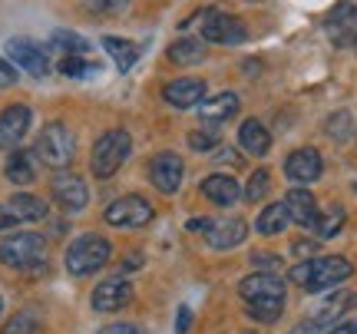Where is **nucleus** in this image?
<instances>
[{"instance_id": "4468645a", "label": "nucleus", "mask_w": 357, "mask_h": 334, "mask_svg": "<svg viewBox=\"0 0 357 334\" xmlns=\"http://www.w3.org/2000/svg\"><path fill=\"white\" fill-rule=\"evenodd\" d=\"M30 106H7L0 113V149H13L30 129Z\"/></svg>"}, {"instance_id": "09e8293b", "label": "nucleus", "mask_w": 357, "mask_h": 334, "mask_svg": "<svg viewBox=\"0 0 357 334\" xmlns=\"http://www.w3.org/2000/svg\"><path fill=\"white\" fill-rule=\"evenodd\" d=\"M354 189H357V185H354Z\"/></svg>"}, {"instance_id": "20e7f679", "label": "nucleus", "mask_w": 357, "mask_h": 334, "mask_svg": "<svg viewBox=\"0 0 357 334\" xmlns=\"http://www.w3.org/2000/svg\"><path fill=\"white\" fill-rule=\"evenodd\" d=\"M40 162H47L50 169H66L77 155V136L66 123H50L43 126V132L37 136V146H33Z\"/></svg>"}, {"instance_id": "a878e982", "label": "nucleus", "mask_w": 357, "mask_h": 334, "mask_svg": "<svg viewBox=\"0 0 357 334\" xmlns=\"http://www.w3.org/2000/svg\"><path fill=\"white\" fill-rule=\"evenodd\" d=\"M102 50L113 56V63L126 73L132 70V63L139 60V43H132V40H123V37H102Z\"/></svg>"}, {"instance_id": "c85d7f7f", "label": "nucleus", "mask_w": 357, "mask_h": 334, "mask_svg": "<svg viewBox=\"0 0 357 334\" xmlns=\"http://www.w3.org/2000/svg\"><path fill=\"white\" fill-rule=\"evenodd\" d=\"M56 50H63V56H79V53H86L89 50V43L79 33H66V30H60V33H53L50 40Z\"/></svg>"}, {"instance_id": "393cba45", "label": "nucleus", "mask_w": 357, "mask_h": 334, "mask_svg": "<svg viewBox=\"0 0 357 334\" xmlns=\"http://www.w3.org/2000/svg\"><path fill=\"white\" fill-rule=\"evenodd\" d=\"M288 225H291V212H288L284 202H271V206H265L261 208V215H258V222H255L258 235H281Z\"/></svg>"}, {"instance_id": "9b49d317", "label": "nucleus", "mask_w": 357, "mask_h": 334, "mask_svg": "<svg viewBox=\"0 0 357 334\" xmlns=\"http://www.w3.org/2000/svg\"><path fill=\"white\" fill-rule=\"evenodd\" d=\"M182 176H185V166H182V159L176 153H159L153 155V162H149V179L159 192H178V185H182Z\"/></svg>"}, {"instance_id": "ea45409f", "label": "nucleus", "mask_w": 357, "mask_h": 334, "mask_svg": "<svg viewBox=\"0 0 357 334\" xmlns=\"http://www.w3.org/2000/svg\"><path fill=\"white\" fill-rule=\"evenodd\" d=\"M291 334H324V324H318L314 318H307V321H301Z\"/></svg>"}, {"instance_id": "c9c22d12", "label": "nucleus", "mask_w": 357, "mask_h": 334, "mask_svg": "<svg viewBox=\"0 0 357 334\" xmlns=\"http://www.w3.org/2000/svg\"><path fill=\"white\" fill-rule=\"evenodd\" d=\"M13 83H17V66L0 56V90H7V86H13Z\"/></svg>"}, {"instance_id": "9d476101", "label": "nucleus", "mask_w": 357, "mask_h": 334, "mask_svg": "<svg viewBox=\"0 0 357 334\" xmlns=\"http://www.w3.org/2000/svg\"><path fill=\"white\" fill-rule=\"evenodd\" d=\"M132 301V284L123 278V275H113V278H102L96 288H93V308L100 314H113V311L126 308Z\"/></svg>"}, {"instance_id": "b1692460", "label": "nucleus", "mask_w": 357, "mask_h": 334, "mask_svg": "<svg viewBox=\"0 0 357 334\" xmlns=\"http://www.w3.org/2000/svg\"><path fill=\"white\" fill-rule=\"evenodd\" d=\"M3 172H7V179L13 185H30V182L37 179V155L26 153V149H17V153H10Z\"/></svg>"}, {"instance_id": "37998d69", "label": "nucleus", "mask_w": 357, "mask_h": 334, "mask_svg": "<svg viewBox=\"0 0 357 334\" xmlns=\"http://www.w3.org/2000/svg\"><path fill=\"white\" fill-rule=\"evenodd\" d=\"M17 215H13V208L10 206H0V231L3 229H13V225H17Z\"/></svg>"}, {"instance_id": "58836bf2", "label": "nucleus", "mask_w": 357, "mask_h": 334, "mask_svg": "<svg viewBox=\"0 0 357 334\" xmlns=\"http://www.w3.org/2000/svg\"><path fill=\"white\" fill-rule=\"evenodd\" d=\"M100 334H139V328L136 324H123V321H116V324H106Z\"/></svg>"}, {"instance_id": "412c9836", "label": "nucleus", "mask_w": 357, "mask_h": 334, "mask_svg": "<svg viewBox=\"0 0 357 334\" xmlns=\"http://www.w3.org/2000/svg\"><path fill=\"white\" fill-rule=\"evenodd\" d=\"M357 305V295L354 291H337V295H331V298H324L321 301V308H318V314H314V321L318 324H324V328H334V324L344 318L347 311Z\"/></svg>"}, {"instance_id": "bb28decb", "label": "nucleus", "mask_w": 357, "mask_h": 334, "mask_svg": "<svg viewBox=\"0 0 357 334\" xmlns=\"http://www.w3.org/2000/svg\"><path fill=\"white\" fill-rule=\"evenodd\" d=\"M10 208H13V215H17L20 222H40V219H47V202H43L40 195H30V192L10 195Z\"/></svg>"}, {"instance_id": "e433bc0d", "label": "nucleus", "mask_w": 357, "mask_h": 334, "mask_svg": "<svg viewBox=\"0 0 357 334\" xmlns=\"http://www.w3.org/2000/svg\"><path fill=\"white\" fill-rule=\"evenodd\" d=\"M93 10H123L129 0H86Z\"/></svg>"}, {"instance_id": "0eeeda50", "label": "nucleus", "mask_w": 357, "mask_h": 334, "mask_svg": "<svg viewBox=\"0 0 357 334\" xmlns=\"http://www.w3.org/2000/svg\"><path fill=\"white\" fill-rule=\"evenodd\" d=\"M50 195L63 212H79V208H86V202H89L86 182L79 179L77 172H70V169H56V172H53Z\"/></svg>"}, {"instance_id": "1a4fd4ad", "label": "nucleus", "mask_w": 357, "mask_h": 334, "mask_svg": "<svg viewBox=\"0 0 357 334\" xmlns=\"http://www.w3.org/2000/svg\"><path fill=\"white\" fill-rule=\"evenodd\" d=\"M7 60H10V63H17L20 70H26L30 77H37V79L50 73V60H47L43 47H40V43H33V40H26V37L7 40Z\"/></svg>"}, {"instance_id": "f03ea898", "label": "nucleus", "mask_w": 357, "mask_h": 334, "mask_svg": "<svg viewBox=\"0 0 357 334\" xmlns=\"http://www.w3.org/2000/svg\"><path fill=\"white\" fill-rule=\"evenodd\" d=\"M0 261L20 271H40L47 268V238L40 231H13L0 238Z\"/></svg>"}, {"instance_id": "aec40b11", "label": "nucleus", "mask_w": 357, "mask_h": 334, "mask_svg": "<svg viewBox=\"0 0 357 334\" xmlns=\"http://www.w3.org/2000/svg\"><path fill=\"white\" fill-rule=\"evenodd\" d=\"M238 106H242V100H238L235 93H215V96H208V100L199 103V113H202L205 123L218 126V123H225L229 116L238 113Z\"/></svg>"}, {"instance_id": "6ab92c4d", "label": "nucleus", "mask_w": 357, "mask_h": 334, "mask_svg": "<svg viewBox=\"0 0 357 334\" xmlns=\"http://www.w3.org/2000/svg\"><path fill=\"white\" fill-rule=\"evenodd\" d=\"M202 195L208 199V202L229 208V206H235V202L242 199V185L231 179V176H225V172H215V176L202 179Z\"/></svg>"}, {"instance_id": "cd10ccee", "label": "nucleus", "mask_w": 357, "mask_h": 334, "mask_svg": "<svg viewBox=\"0 0 357 334\" xmlns=\"http://www.w3.org/2000/svg\"><path fill=\"white\" fill-rule=\"evenodd\" d=\"M248 314L261 324H275L281 318V311H284V298H258V301H248L245 305Z\"/></svg>"}, {"instance_id": "72a5a7b5", "label": "nucleus", "mask_w": 357, "mask_h": 334, "mask_svg": "<svg viewBox=\"0 0 357 334\" xmlns=\"http://www.w3.org/2000/svg\"><path fill=\"white\" fill-rule=\"evenodd\" d=\"M189 146L195 153H208L218 146V132L215 129H195V132H189Z\"/></svg>"}, {"instance_id": "6e6552de", "label": "nucleus", "mask_w": 357, "mask_h": 334, "mask_svg": "<svg viewBox=\"0 0 357 334\" xmlns=\"http://www.w3.org/2000/svg\"><path fill=\"white\" fill-rule=\"evenodd\" d=\"M106 222L116 229H139L146 222H153V206L142 195H123L106 208Z\"/></svg>"}, {"instance_id": "5701e85b", "label": "nucleus", "mask_w": 357, "mask_h": 334, "mask_svg": "<svg viewBox=\"0 0 357 334\" xmlns=\"http://www.w3.org/2000/svg\"><path fill=\"white\" fill-rule=\"evenodd\" d=\"M169 63L176 66H195L205 60V40L199 37H178L172 47H169Z\"/></svg>"}, {"instance_id": "7c9ffc66", "label": "nucleus", "mask_w": 357, "mask_h": 334, "mask_svg": "<svg viewBox=\"0 0 357 334\" xmlns=\"http://www.w3.org/2000/svg\"><path fill=\"white\" fill-rule=\"evenodd\" d=\"M268 189H271V172H268V169H255L252 179H248V185H245V199L258 202V199L268 195Z\"/></svg>"}, {"instance_id": "a211bd4d", "label": "nucleus", "mask_w": 357, "mask_h": 334, "mask_svg": "<svg viewBox=\"0 0 357 334\" xmlns=\"http://www.w3.org/2000/svg\"><path fill=\"white\" fill-rule=\"evenodd\" d=\"M284 206L291 212L294 225H301V229H318L321 212H318L314 195L307 192V189H291V192H284Z\"/></svg>"}, {"instance_id": "c03bdc74", "label": "nucleus", "mask_w": 357, "mask_h": 334, "mask_svg": "<svg viewBox=\"0 0 357 334\" xmlns=\"http://www.w3.org/2000/svg\"><path fill=\"white\" fill-rule=\"evenodd\" d=\"M311 248H314V242H294L291 245L294 255H311Z\"/></svg>"}, {"instance_id": "423d86ee", "label": "nucleus", "mask_w": 357, "mask_h": 334, "mask_svg": "<svg viewBox=\"0 0 357 334\" xmlns=\"http://www.w3.org/2000/svg\"><path fill=\"white\" fill-rule=\"evenodd\" d=\"M199 30H202L205 43H222V47H235V43L248 40V30H245L242 20L225 10H218V7H208L199 17Z\"/></svg>"}, {"instance_id": "f8f14e48", "label": "nucleus", "mask_w": 357, "mask_h": 334, "mask_svg": "<svg viewBox=\"0 0 357 334\" xmlns=\"http://www.w3.org/2000/svg\"><path fill=\"white\" fill-rule=\"evenodd\" d=\"M321 172H324V159H321V153L311 149V146L294 149V153L284 159V176L291 182H298V185H307V182L321 179Z\"/></svg>"}, {"instance_id": "f704fd0d", "label": "nucleus", "mask_w": 357, "mask_h": 334, "mask_svg": "<svg viewBox=\"0 0 357 334\" xmlns=\"http://www.w3.org/2000/svg\"><path fill=\"white\" fill-rule=\"evenodd\" d=\"M328 136L347 139V136H351V113H334L331 119H328Z\"/></svg>"}, {"instance_id": "49530a36", "label": "nucleus", "mask_w": 357, "mask_h": 334, "mask_svg": "<svg viewBox=\"0 0 357 334\" xmlns=\"http://www.w3.org/2000/svg\"><path fill=\"white\" fill-rule=\"evenodd\" d=\"M354 334H357V324H354Z\"/></svg>"}, {"instance_id": "a19ab883", "label": "nucleus", "mask_w": 357, "mask_h": 334, "mask_svg": "<svg viewBox=\"0 0 357 334\" xmlns=\"http://www.w3.org/2000/svg\"><path fill=\"white\" fill-rule=\"evenodd\" d=\"M252 261H255L258 268H268V271H278L281 268V261L275 255H252Z\"/></svg>"}, {"instance_id": "f257e3e1", "label": "nucleus", "mask_w": 357, "mask_h": 334, "mask_svg": "<svg viewBox=\"0 0 357 334\" xmlns=\"http://www.w3.org/2000/svg\"><path fill=\"white\" fill-rule=\"evenodd\" d=\"M354 275V265L341 255H324V258H307V261H298L291 268V278L294 284H301L307 291H328L334 284L347 282Z\"/></svg>"}, {"instance_id": "dca6fc26", "label": "nucleus", "mask_w": 357, "mask_h": 334, "mask_svg": "<svg viewBox=\"0 0 357 334\" xmlns=\"http://www.w3.org/2000/svg\"><path fill=\"white\" fill-rule=\"evenodd\" d=\"M245 235H248L245 219H212V225H208V231H205V242H208V248L225 252V248L242 245Z\"/></svg>"}, {"instance_id": "79ce46f5", "label": "nucleus", "mask_w": 357, "mask_h": 334, "mask_svg": "<svg viewBox=\"0 0 357 334\" xmlns=\"http://www.w3.org/2000/svg\"><path fill=\"white\" fill-rule=\"evenodd\" d=\"M189 324H192V311L182 305V308H178V314H176V331L185 334V331H189Z\"/></svg>"}, {"instance_id": "39448f33", "label": "nucleus", "mask_w": 357, "mask_h": 334, "mask_svg": "<svg viewBox=\"0 0 357 334\" xmlns=\"http://www.w3.org/2000/svg\"><path fill=\"white\" fill-rule=\"evenodd\" d=\"M113 255V245L109 238H102V235H79L73 238V245L66 248V271L70 275H93V271H100L106 261Z\"/></svg>"}, {"instance_id": "4be33fe9", "label": "nucleus", "mask_w": 357, "mask_h": 334, "mask_svg": "<svg viewBox=\"0 0 357 334\" xmlns=\"http://www.w3.org/2000/svg\"><path fill=\"white\" fill-rule=\"evenodd\" d=\"M238 146L248 155H265L271 149V132L258 119H245L242 129H238Z\"/></svg>"}, {"instance_id": "ddd939ff", "label": "nucleus", "mask_w": 357, "mask_h": 334, "mask_svg": "<svg viewBox=\"0 0 357 334\" xmlns=\"http://www.w3.org/2000/svg\"><path fill=\"white\" fill-rule=\"evenodd\" d=\"M324 30H328L334 47H351L357 40V7L354 3H337L324 17Z\"/></svg>"}, {"instance_id": "7ed1b4c3", "label": "nucleus", "mask_w": 357, "mask_h": 334, "mask_svg": "<svg viewBox=\"0 0 357 334\" xmlns=\"http://www.w3.org/2000/svg\"><path fill=\"white\" fill-rule=\"evenodd\" d=\"M129 149H132V139H129L126 129H109L102 132L96 146H93V159H89V169L96 179H113L119 166L129 159Z\"/></svg>"}, {"instance_id": "a18cd8bd", "label": "nucleus", "mask_w": 357, "mask_h": 334, "mask_svg": "<svg viewBox=\"0 0 357 334\" xmlns=\"http://www.w3.org/2000/svg\"><path fill=\"white\" fill-rule=\"evenodd\" d=\"M328 334H354V324L337 321V324H334V328H331V331H328Z\"/></svg>"}, {"instance_id": "4c0bfd02", "label": "nucleus", "mask_w": 357, "mask_h": 334, "mask_svg": "<svg viewBox=\"0 0 357 334\" xmlns=\"http://www.w3.org/2000/svg\"><path fill=\"white\" fill-rule=\"evenodd\" d=\"M215 159L218 166H242V153H235V149H222Z\"/></svg>"}, {"instance_id": "2eb2a0df", "label": "nucleus", "mask_w": 357, "mask_h": 334, "mask_svg": "<svg viewBox=\"0 0 357 334\" xmlns=\"http://www.w3.org/2000/svg\"><path fill=\"white\" fill-rule=\"evenodd\" d=\"M288 291V284L284 278H278L275 271H255V275H248L242 284H238V295L245 301H258V298H284Z\"/></svg>"}, {"instance_id": "473e14b6", "label": "nucleus", "mask_w": 357, "mask_h": 334, "mask_svg": "<svg viewBox=\"0 0 357 334\" xmlns=\"http://www.w3.org/2000/svg\"><path fill=\"white\" fill-rule=\"evenodd\" d=\"M60 70H63L66 77H93L96 73V66L89 63V60H83V56H63Z\"/></svg>"}, {"instance_id": "de8ad7c7", "label": "nucleus", "mask_w": 357, "mask_h": 334, "mask_svg": "<svg viewBox=\"0 0 357 334\" xmlns=\"http://www.w3.org/2000/svg\"><path fill=\"white\" fill-rule=\"evenodd\" d=\"M0 308H3V301H0Z\"/></svg>"}, {"instance_id": "2f4dec72", "label": "nucleus", "mask_w": 357, "mask_h": 334, "mask_svg": "<svg viewBox=\"0 0 357 334\" xmlns=\"http://www.w3.org/2000/svg\"><path fill=\"white\" fill-rule=\"evenodd\" d=\"M37 328H40L37 314H30V311H20V314H13L10 321H7L3 334H37Z\"/></svg>"}, {"instance_id": "f3484780", "label": "nucleus", "mask_w": 357, "mask_h": 334, "mask_svg": "<svg viewBox=\"0 0 357 334\" xmlns=\"http://www.w3.org/2000/svg\"><path fill=\"white\" fill-rule=\"evenodd\" d=\"M169 106H178V109H189V106H199L205 100V83L195 77H178L172 83H166L162 90Z\"/></svg>"}, {"instance_id": "c756f323", "label": "nucleus", "mask_w": 357, "mask_h": 334, "mask_svg": "<svg viewBox=\"0 0 357 334\" xmlns=\"http://www.w3.org/2000/svg\"><path fill=\"white\" fill-rule=\"evenodd\" d=\"M341 225H344V208L341 206H331L324 215H321V222H318V235L321 238H331V235H337L341 231Z\"/></svg>"}]
</instances>
